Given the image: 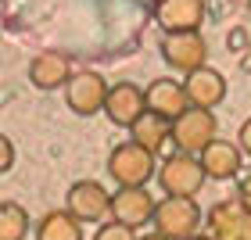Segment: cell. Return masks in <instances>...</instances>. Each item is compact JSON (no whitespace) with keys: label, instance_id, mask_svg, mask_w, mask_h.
<instances>
[{"label":"cell","instance_id":"1","mask_svg":"<svg viewBox=\"0 0 251 240\" xmlns=\"http://www.w3.org/2000/svg\"><path fill=\"white\" fill-rule=\"evenodd\" d=\"M108 176L119 187H147V179L158 176L154 165V151H147L136 140H122L115 151L108 154Z\"/></svg>","mask_w":251,"mask_h":240},{"label":"cell","instance_id":"4","mask_svg":"<svg viewBox=\"0 0 251 240\" xmlns=\"http://www.w3.org/2000/svg\"><path fill=\"white\" fill-rule=\"evenodd\" d=\"M151 226H154V233H162L169 240H194L201 230V208L194 197H165V201H158Z\"/></svg>","mask_w":251,"mask_h":240},{"label":"cell","instance_id":"7","mask_svg":"<svg viewBox=\"0 0 251 240\" xmlns=\"http://www.w3.org/2000/svg\"><path fill=\"white\" fill-rule=\"evenodd\" d=\"M65 201H68V212H72L79 222H100L111 212V193H108L104 183H97V179L72 183Z\"/></svg>","mask_w":251,"mask_h":240},{"label":"cell","instance_id":"20","mask_svg":"<svg viewBox=\"0 0 251 240\" xmlns=\"http://www.w3.org/2000/svg\"><path fill=\"white\" fill-rule=\"evenodd\" d=\"M11 165H15V147H11V140L4 136V140H0V172H7Z\"/></svg>","mask_w":251,"mask_h":240},{"label":"cell","instance_id":"23","mask_svg":"<svg viewBox=\"0 0 251 240\" xmlns=\"http://www.w3.org/2000/svg\"><path fill=\"white\" fill-rule=\"evenodd\" d=\"M140 240H169V237H162V233H147V237H140Z\"/></svg>","mask_w":251,"mask_h":240},{"label":"cell","instance_id":"19","mask_svg":"<svg viewBox=\"0 0 251 240\" xmlns=\"http://www.w3.org/2000/svg\"><path fill=\"white\" fill-rule=\"evenodd\" d=\"M94 240H140V237H136L133 226H126V222H119V219H111V222H104V226L97 230Z\"/></svg>","mask_w":251,"mask_h":240},{"label":"cell","instance_id":"18","mask_svg":"<svg viewBox=\"0 0 251 240\" xmlns=\"http://www.w3.org/2000/svg\"><path fill=\"white\" fill-rule=\"evenodd\" d=\"M29 230H32L29 212L15 201H4V208H0V240H25Z\"/></svg>","mask_w":251,"mask_h":240},{"label":"cell","instance_id":"16","mask_svg":"<svg viewBox=\"0 0 251 240\" xmlns=\"http://www.w3.org/2000/svg\"><path fill=\"white\" fill-rule=\"evenodd\" d=\"M133 140L136 144H144L147 147V151H162V147H165V140H173V119H165V115H158V111H151V108H147L144 111V115L140 119H136L133 122Z\"/></svg>","mask_w":251,"mask_h":240},{"label":"cell","instance_id":"2","mask_svg":"<svg viewBox=\"0 0 251 240\" xmlns=\"http://www.w3.org/2000/svg\"><path fill=\"white\" fill-rule=\"evenodd\" d=\"M204 179H208V172H204L201 158L187 151L169 154L158 165V187L165 190V197H194L204 187Z\"/></svg>","mask_w":251,"mask_h":240},{"label":"cell","instance_id":"5","mask_svg":"<svg viewBox=\"0 0 251 240\" xmlns=\"http://www.w3.org/2000/svg\"><path fill=\"white\" fill-rule=\"evenodd\" d=\"M162 58L173 72H198L208 61V43H204L201 29L198 32H165L162 36Z\"/></svg>","mask_w":251,"mask_h":240},{"label":"cell","instance_id":"21","mask_svg":"<svg viewBox=\"0 0 251 240\" xmlns=\"http://www.w3.org/2000/svg\"><path fill=\"white\" fill-rule=\"evenodd\" d=\"M237 144H241V151L251 158V119L241 125V133H237Z\"/></svg>","mask_w":251,"mask_h":240},{"label":"cell","instance_id":"14","mask_svg":"<svg viewBox=\"0 0 251 240\" xmlns=\"http://www.w3.org/2000/svg\"><path fill=\"white\" fill-rule=\"evenodd\" d=\"M147 108L158 111V115H165V119H179L190 108L187 83H179V79H154V83L147 86Z\"/></svg>","mask_w":251,"mask_h":240},{"label":"cell","instance_id":"11","mask_svg":"<svg viewBox=\"0 0 251 240\" xmlns=\"http://www.w3.org/2000/svg\"><path fill=\"white\" fill-rule=\"evenodd\" d=\"M158 25L165 32H198L204 25V0H162L158 4Z\"/></svg>","mask_w":251,"mask_h":240},{"label":"cell","instance_id":"10","mask_svg":"<svg viewBox=\"0 0 251 240\" xmlns=\"http://www.w3.org/2000/svg\"><path fill=\"white\" fill-rule=\"evenodd\" d=\"M154 212H158V201L144 187H119L111 193V219L133 226V230L154 222Z\"/></svg>","mask_w":251,"mask_h":240},{"label":"cell","instance_id":"25","mask_svg":"<svg viewBox=\"0 0 251 240\" xmlns=\"http://www.w3.org/2000/svg\"><path fill=\"white\" fill-rule=\"evenodd\" d=\"M248 15H251V4H248Z\"/></svg>","mask_w":251,"mask_h":240},{"label":"cell","instance_id":"17","mask_svg":"<svg viewBox=\"0 0 251 240\" xmlns=\"http://www.w3.org/2000/svg\"><path fill=\"white\" fill-rule=\"evenodd\" d=\"M36 240H83V222L72 212H47L36 222Z\"/></svg>","mask_w":251,"mask_h":240},{"label":"cell","instance_id":"9","mask_svg":"<svg viewBox=\"0 0 251 240\" xmlns=\"http://www.w3.org/2000/svg\"><path fill=\"white\" fill-rule=\"evenodd\" d=\"M147 111V90H140L136 83H115L108 90L104 100V115L111 119V125L119 129H133V122Z\"/></svg>","mask_w":251,"mask_h":240},{"label":"cell","instance_id":"6","mask_svg":"<svg viewBox=\"0 0 251 240\" xmlns=\"http://www.w3.org/2000/svg\"><path fill=\"white\" fill-rule=\"evenodd\" d=\"M208 233L215 240H251V208L241 197L212 204L208 208Z\"/></svg>","mask_w":251,"mask_h":240},{"label":"cell","instance_id":"12","mask_svg":"<svg viewBox=\"0 0 251 240\" xmlns=\"http://www.w3.org/2000/svg\"><path fill=\"white\" fill-rule=\"evenodd\" d=\"M72 61L68 54H58V50H43L29 61V83L36 90H61L72 83Z\"/></svg>","mask_w":251,"mask_h":240},{"label":"cell","instance_id":"22","mask_svg":"<svg viewBox=\"0 0 251 240\" xmlns=\"http://www.w3.org/2000/svg\"><path fill=\"white\" fill-rule=\"evenodd\" d=\"M237 197H241L248 208H251V172L248 176H241V187H237Z\"/></svg>","mask_w":251,"mask_h":240},{"label":"cell","instance_id":"24","mask_svg":"<svg viewBox=\"0 0 251 240\" xmlns=\"http://www.w3.org/2000/svg\"><path fill=\"white\" fill-rule=\"evenodd\" d=\"M194 240H215V237H212V233H208V237H201V233H198V237H194Z\"/></svg>","mask_w":251,"mask_h":240},{"label":"cell","instance_id":"13","mask_svg":"<svg viewBox=\"0 0 251 240\" xmlns=\"http://www.w3.org/2000/svg\"><path fill=\"white\" fill-rule=\"evenodd\" d=\"M201 165L208 172V179H237L241 176V165H244V151H241V144L212 140L201 151Z\"/></svg>","mask_w":251,"mask_h":240},{"label":"cell","instance_id":"3","mask_svg":"<svg viewBox=\"0 0 251 240\" xmlns=\"http://www.w3.org/2000/svg\"><path fill=\"white\" fill-rule=\"evenodd\" d=\"M212 140H219V119H215V111L190 104L179 119H173V144H176V151H187V154L201 158V151Z\"/></svg>","mask_w":251,"mask_h":240},{"label":"cell","instance_id":"8","mask_svg":"<svg viewBox=\"0 0 251 240\" xmlns=\"http://www.w3.org/2000/svg\"><path fill=\"white\" fill-rule=\"evenodd\" d=\"M108 90L111 86L97 72H75L72 83L65 86V100H68V108H72L79 119H90V115H97V111H104Z\"/></svg>","mask_w":251,"mask_h":240},{"label":"cell","instance_id":"15","mask_svg":"<svg viewBox=\"0 0 251 240\" xmlns=\"http://www.w3.org/2000/svg\"><path fill=\"white\" fill-rule=\"evenodd\" d=\"M187 94H190V104L194 108H219L223 104V97H226V79L223 72H215V68H198V72H190L187 79Z\"/></svg>","mask_w":251,"mask_h":240}]
</instances>
